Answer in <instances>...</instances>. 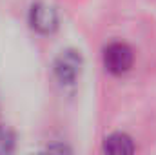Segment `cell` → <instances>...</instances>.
Here are the masks:
<instances>
[{"instance_id": "cell-1", "label": "cell", "mask_w": 156, "mask_h": 155, "mask_svg": "<svg viewBox=\"0 0 156 155\" xmlns=\"http://www.w3.org/2000/svg\"><path fill=\"white\" fill-rule=\"evenodd\" d=\"M82 66H83V59L80 55V51L76 49H64L56 59H55V64H53V71H55V77L58 78L60 84H75L76 78L80 77V71H82Z\"/></svg>"}, {"instance_id": "cell-2", "label": "cell", "mask_w": 156, "mask_h": 155, "mask_svg": "<svg viewBox=\"0 0 156 155\" xmlns=\"http://www.w3.org/2000/svg\"><path fill=\"white\" fill-rule=\"evenodd\" d=\"M133 49L123 42H113L104 49V66L113 75L127 73L133 66Z\"/></svg>"}, {"instance_id": "cell-3", "label": "cell", "mask_w": 156, "mask_h": 155, "mask_svg": "<svg viewBox=\"0 0 156 155\" xmlns=\"http://www.w3.org/2000/svg\"><path fill=\"white\" fill-rule=\"evenodd\" d=\"M29 24L35 31L47 35L58 28V15H56L55 7H51L49 4L37 2V4H33V7L29 11Z\"/></svg>"}, {"instance_id": "cell-4", "label": "cell", "mask_w": 156, "mask_h": 155, "mask_svg": "<svg viewBox=\"0 0 156 155\" xmlns=\"http://www.w3.org/2000/svg\"><path fill=\"white\" fill-rule=\"evenodd\" d=\"M104 152L113 155H125L134 152V144L133 139L127 133H111L109 137H105L104 141Z\"/></svg>"}, {"instance_id": "cell-5", "label": "cell", "mask_w": 156, "mask_h": 155, "mask_svg": "<svg viewBox=\"0 0 156 155\" xmlns=\"http://www.w3.org/2000/svg\"><path fill=\"white\" fill-rule=\"evenodd\" d=\"M15 148V135L9 128L0 126V155L11 153Z\"/></svg>"}]
</instances>
